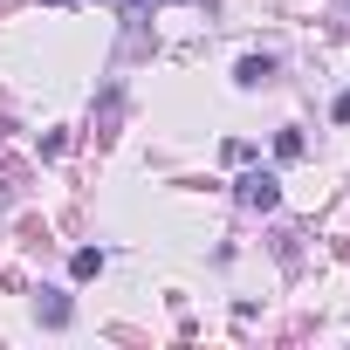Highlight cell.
<instances>
[{
  "instance_id": "cell-1",
  "label": "cell",
  "mask_w": 350,
  "mask_h": 350,
  "mask_svg": "<svg viewBox=\"0 0 350 350\" xmlns=\"http://www.w3.org/2000/svg\"><path fill=\"white\" fill-rule=\"evenodd\" d=\"M234 193H241V206H254V213H275V206H282V179H275V172H247Z\"/></svg>"
},
{
  "instance_id": "cell-2",
  "label": "cell",
  "mask_w": 350,
  "mask_h": 350,
  "mask_svg": "<svg viewBox=\"0 0 350 350\" xmlns=\"http://www.w3.org/2000/svg\"><path fill=\"white\" fill-rule=\"evenodd\" d=\"M268 76H275V62H268V55H241V69H234V83H241V90H261Z\"/></svg>"
},
{
  "instance_id": "cell-3",
  "label": "cell",
  "mask_w": 350,
  "mask_h": 350,
  "mask_svg": "<svg viewBox=\"0 0 350 350\" xmlns=\"http://www.w3.org/2000/svg\"><path fill=\"white\" fill-rule=\"evenodd\" d=\"M35 316H42L49 329H62V323H69V295H55V288H42V295H35Z\"/></svg>"
},
{
  "instance_id": "cell-4",
  "label": "cell",
  "mask_w": 350,
  "mask_h": 350,
  "mask_svg": "<svg viewBox=\"0 0 350 350\" xmlns=\"http://www.w3.org/2000/svg\"><path fill=\"white\" fill-rule=\"evenodd\" d=\"M69 275H76V282H90V275H103V247H76V261H69Z\"/></svg>"
},
{
  "instance_id": "cell-5",
  "label": "cell",
  "mask_w": 350,
  "mask_h": 350,
  "mask_svg": "<svg viewBox=\"0 0 350 350\" xmlns=\"http://www.w3.org/2000/svg\"><path fill=\"white\" fill-rule=\"evenodd\" d=\"M275 158H302V131H282L275 137Z\"/></svg>"
},
{
  "instance_id": "cell-6",
  "label": "cell",
  "mask_w": 350,
  "mask_h": 350,
  "mask_svg": "<svg viewBox=\"0 0 350 350\" xmlns=\"http://www.w3.org/2000/svg\"><path fill=\"white\" fill-rule=\"evenodd\" d=\"M336 124H350V90H343V96H336Z\"/></svg>"
},
{
  "instance_id": "cell-7",
  "label": "cell",
  "mask_w": 350,
  "mask_h": 350,
  "mask_svg": "<svg viewBox=\"0 0 350 350\" xmlns=\"http://www.w3.org/2000/svg\"><path fill=\"white\" fill-rule=\"evenodd\" d=\"M49 8H69V0H49Z\"/></svg>"
},
{
  "instance_id": "cell-8",
  "label": "cell",
  "mask_w": 350,
  "mask_h": 350,
  "mask_svg": "<svg viewBox=\"0 0 350 350\" xmlns=\"http://www.w3.org/2000/svg\"><path fill=\"white\" fill-rule=\"evenodd\" d=\"M343 8H350V0H343Z\"/></svg>"
}]
</instances>
